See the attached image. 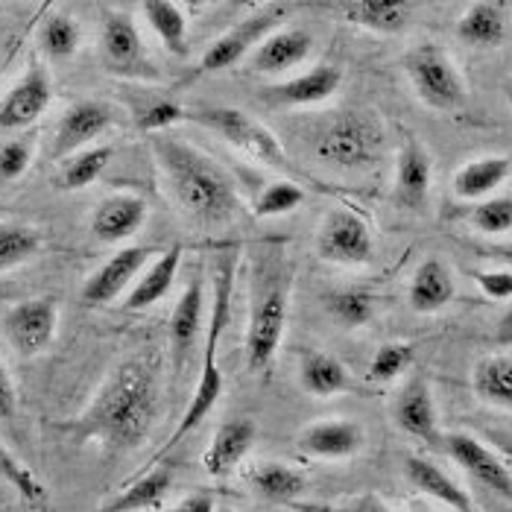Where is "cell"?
Segmentation results:
<instances>
[{
    "label": "cell",
    "mask_w": 512,
    "mask_h": 512,
    "mask_svg": "<svg viewBox=\"0 0 512 512\" xmlns=\"http://www.w3.org/2000/svg\"><path fill=\"white\" fill-rule=\"evenodd\" d=\"M316 158L343 173H363L384 153V126L372 112L346 109L322 123L314 141Z\"/></svg>",
    "instance_id": "obj_5"
},
{
    "label": "cell",
    "mask_w": 512,
    "mask_h": 512,
    "mask_svg": "<svg viewBox=\"0 0 512 512\" xmlns=\"http://www.w3.org/2000/svg\"><path fill=\"white\" fill-rule=\"evenodd\" d=\"M498 343H512V302L510 308L504 311V316H501V322H498Z\"/></svg>",
    "instance_id": "obj_50"
},
{
    "label": "cell",
    "mask_w": 512,
    "mask_h": 512,
    "mask_svg": "<svg viewBox=\"0 0 512 512\" xmlns=\"http://www.w3.org/2000/svg\"><path fill=\"white\" fill-rule=\"evenodd\" d=\"M299 387L314 398H334L352 390V375L334 355L305 352L299 360Z\"/></svg>",
    "instance_id": "obj_30"
},
{
    "label": "cell",
    "mask_w": 512,
    "mask_h": 512,
    "mask_svg": "<svg viewBox=\"0 0 512 512\" xmlns=\"http://www.w3.org/2000/svg\"><path fill=\"white\" fill-rule=\"evenodd\" d=\"M431 182H434V164L428 150L416 138H407L395 161V199L404 208L419 211L431 197Z\"/></svg>",
    "instance_id": "obj_23"
},
{
    "label": "cell",
    "mask_w": 512,
    "mask_h": 512,
    "mask_svg": "<svg viewBox=\"0 0 512 512\" xmlns=\"http://www.w3.org/2000/svg\"><path fill=\"white\" fill-rule=\"evenodd\" d=\"M507 30L510 12L498 0H477L457 21V39L466 41L469 47H501Z\"/></svg>",
    "instance_id": "obj_28"
},
{
    "label": "cell",
    "mask_w": 512,
    "mask_h": 512,
    "mask_svg": "<svg viewBox=\"0 0 512 512\" xmlns=\"http://www.w3.org/2000/svg\"><path fill=\"white\" fill-rule=\"evenodd\" d=\"M170 512H217V504H214L211 492H194V495L182 498Z\"/></svg>",
    "instance_id": "obj_48"
},
{
    "label": "cell",
    "mask_w": 512,
    "mask_h": 512,
    "mask_svg": "<svg viewBox=\"0 0 512 512\" xmlns=\"http://www.w3.org/2000/svg\"><path fill=\"white\" fill-rule=\"evenodd\" d=\"M153 156L161 167L170 197L185 217L205 229H217L229 226L240 214V197L232 176L194 144L170 132L153 135Z\"/></svg>",
    "instance_id": "obj_2"
},
{
    "label": "cell",
    "mask_w": 512,
    "mask_h": 512,
    "mask_svg": "<svg viewBox=\"0 0 512 512\" xmlns=\"http://www.w3.org/2000/svg\"><path fill=\"white\" fill-rule=\"evenodd\" d=\"M340 85H343V71L337 65L319 62L314 68L273 85L270 100L284 109H308L331 100L340 91Z\"/></svg>",
    "instance_id": "obj_19"
},
{
    "label": "cell",
    "mask_w": 512,
    "mask_h": 512,
    "mask_svg": "<svg viewBox=\"0 0 512 512\" xmlns=\"http://www.w3.org/2000/svg\"><path fill=\"white\" fill-rule=\"evenodd\" d=\"M41 232L24 223H0V273L21 267L33 255H39Z\"/></svg>",
    "instance_id": "obj_36"
},
{
    "label": "cell",
    "mask_w": 512,
    "mask_h": 512,
    "mask_svg": "<svg viewBox=\"0 0 512 512\" xmlns=\"http://www.w3.org/2000/svg\"><path fill=\"white\" fill-rule=\"evenodd\" d=\"M115 126V112L100 100H79L74 103L53 132L50 158H71L88 150L100 135H106Z\"/></svg>",
    "instance_id": "obj_14"
},
{
    "label": "cell",
    "mask_w": 512,
    "mask_h": 512,
    "mask_svg": "<svg viewBox=\"0 0 512 512\" xmlns=\"http://www.w3.org/2000/svg\"><path fill=\"white\" fill-rule=\"evenodd\" d=\"M50 103H53V79L44 65L33 62L24 71V77L18 79L0 100V129L18 132V129L33 126L50 109Z\"/></svg>",
    "instance_id": "obj_15"
},
{
    "label": "cell",
    "mask_w": 512,
    "mask_h": 512,
    "mask_svg": "<svg viewBox=\"0 0 512 512\" xmlns=\"http://www.w3.org/2000/svg\"><path fill=\"white\" fill-rule=\"evenodd\" d=\"M287 6H264L258 12H252L249 18H243L240 24H235L229 33H223L220 39H214L208 44V50L199 59V74H223L229 68H235L240 59L252 56L255 47L267 39L270 33L278 30V21L284 18Z\"/></svg>",
    "instance_id": "obj_10"
},
{
    "label": "cell",
    "mask_w": 512,
    "mask_h": 512,
    "mask_svg": "<svg viewBox=\"0 0 512 512\" xmlns=\"http://www.w3.org/2000/svg\"><path fill=\"white\" fill-rule=\"evenodd\" d=\"M0 480L3 483H9L24 501H30V504H44V498H47V489H44V483H41L36 474L30 472V466H24L12 451H9V445L0 439Z\"/></svg>",
    "instance_id": "obj_40"
},
{
    "label": "cell",
    "mask_w": 512,
    "mask_h": 512,
    "mask_svg": "<svg viewBox=\"0 0 512 512\" xmlns=\"http://www.w3.org/2000/svg\"><path fill=\"white\" fill-rule=\"evenodd\" d=\"M325 308L343 328H360V325H369L375 316V296L366 290L349 287V290L331 293L325 299Z\"/></svg>",
    "instance_id": "obj_38"
},
{
    "label": "cell",
    "mask_w": 512,
    "mask_h": 512,
    "mask_svg": "<svg viewBox=\"0 0 512 512\" xmlns=\"http://www.w3.org/2000/svg\"><path fill=\"white\" fill-rule=\"evenodd\" d=\"M299 451L314 460H349L366 445V431L355 419H319L299 434Z\"/></svg>",
    "instance_id": "obj_17"
},
{
    "label": "cell",
    "mask_w": 512,
    "mask_h": 512,
    "mask_svg": "<svg viewBox=\"0 0 512 512\" xmlns=\"http://www.w3.org/2000/svg\"><path fill=\"white\" fill-rule=\"evenodd\" d=\"M150 30L156 33L161 47L173 56H188V15L185 6L170 3V0H150L141 6Z\"/></svg>",
    "instance_id": "obj_32"
},
{
    "label": "cell",
    "mask_w": 512,
    "mask_h": 512,
    "mask_svg": "<svg viewBox=\"0 0 512 512\" xmlns=\"http://www.w3.org/2000/svg\"><path fill=\"white\" fill-rule=\"evenodd\" d=\"M202 325H205V287L199 278H194L182 290V296L170 314V328H167L170 355H173V363L179 372H185L194 357V349L202 340Z\"/></svg>",
    "instance_id": "obj_16"
},
{
    "label": "cell",
    "mask_w": 512,
    "mask_h": 512,
    "mask_svg": "<svg viewBox=\"0 0 512 512\" xmlns=\"http://www.w3.org/2000/svg\"><path fill=\"white\" fill-rule=\"evenodd\" d=\"M404 74L416 97L434 112H460L469 100V85L454 59L439 44H419L404 56Z\"/></svg>",
    "instance_id": "obj_6"
},
{
    "label": "cell",
    "mask_w": 512,
    "mask_h": 512,
    "mask_svg": "<svg viewBox=\"0 0 512 512\" xmlns=\"http://www.w3.org/2000/svg\"><path fill=\"white\" fill-rule=\"evenodd\" d=\"M474 281L480 293L492 302H512V273L498 267V270H477Z\"/></svg>",
    "instance_id": "obj_45"
},
{
    "label": "cell",
    "mask_w": 512,
    "mask_h": 512,
    "mask_svg": "<svg viewBox=\"0 0 512 512\" xmlns=\"http://www.w3.org/2000/svg\"><path fill=\"white\" fill-rule=\"evenodd\" d=\"M316 255L328 264L363 267L375 258V237L369 223L352 208H334L316 229Z\"/></svg>",
    "instance_id": "obj_8"
},
{
    "label": "cell",
    "mask_w": 512,
    "mask_h": 512,
    "mask_svg": "<svg viewBox=\"0 0 512 512\" xmlns=\"http://www.w3.org/2000/svg\"><path fill=\"white\" fill-rule=\"evenodd\" d=\"M150 217L147 202L138 194H112L91 214V235L100 243H123L135 237Z\"/></svg>",
    "instance_id": "obj_22"
},
{
    "label": "cell",
    "mask_w": 512,
    "mask_h": 512,
    "mask_svg": "<svg viewBox=\"0 0 512 512\" xmlns=\"http://www.w3.org/2000/svg\"><path fill=\"white\" fill-rule=\"evenodd\" d=\"M404 477H407V483L419 495L434 498V501H439V504H445V507H451V510L457 512H474L469 492L451 474L445 472V469H439L436 463H431V460H425V457H407L404 460Z\"/></svg>",
    "instance_id": "obj_26"
},
{
    "label": "cell",
    "mask_w": 512,
    "mask_h": 512,
    "mask_svg": "<svg viewBox=\"0 0 512 512\" xmlns=\"http://www.w3.org/2000/svg\"><path fill=\"white\" fill-rule=\"evenodd\" d=\"M164 360L156 349H141L123 357L106 375L88 407L74 419L53 428L77 445L97 442L109 454L138 451L156 428L164 410Z\"/></svg>",
    "instance_id": "obj_1"
},
{
    "label": "cell",
    "mask_w": 512,
    "mask_h": 512,
    "mask_svg": "<svg viewBox=\"0 0 512 512\" xmlns=\"http://www.w3.org/2000/svg\"><path fill=\"white\" fill-rule=\"evenodd\" d=\"M235 273H237V255H223L217 261V270H214V299H211V314H208V331H205V363H202V372H199L197 390L191 395L179 425L173 436L167 439V448L179 445L185 436H191L197 431L199 425L208 419V413L214 410V404L220 401L223 395V375L217 369V352H220V340H223V331L229 325V308H232V290H235Z\"/></svg>",
    "instance_id": "obj_4"
},
{
    "label": "cell",
    "mask_w": 512,
    "mask_h": 512,
    "mask_svg": "<svg viewBox=\"0 0 512 512\" xmlns=\"http://www.w3.org/2000/svg\"><path fill=\"white\" fill-rule=\"evenodd\" d=\"M510 173L512 161L507 156L474 158L454 173L451 188L466 202H483V199L495 197V191L510 179Z\"/></svg>",
    "instance_id": "obj_29"
},
{
    "label": "cell",
    "mask_w": 512,
    "mask_h": 512,
    "mask_svg": "<svg viewBox=\"0 0 512 512\" xmlns=\"http://www.w3.org/2000/svg\"><path fill=\"white\" fill-rule=\"evenodd\" d=\"M472 226L489 237L512 232V197H489L477 202L472 208Z\"/></svg>",
    "instance_id": "obj_41"
},
{
    "label": "cell",
    "mask_w": 512,
    "mask_h": 512,
    "mask_svg": "<svg viewBox=\"0 0 512 512\" xmlns=\"http://www.w3.org/2000/svg\"><path fill=\"white\" fill-rule=\"evenodd\" d=\"M442 448L474 483H480L492 495L512 504V472L492 448H486L477 436L463 434V431H451L442 436Z\"/></svg>",
    "instance_id": "obj_13"
},
{
    "label": "cell",
    "mask_w": 512,
    "mask_h": 512,
    "mask_svg": "<svg viewBox=\"0 0 512 512\" xmlns=\"http://www.w3.org/2000/svg\"><path fill=\"white\" fill-rule=\"evenodd\" d=\"M100 56H103L106 71L115 77L144 79V82L158 79V65L147 53L138 24L123 12L106 15L103 30H100Z\"/></svg>",
    "instance_id": "obj_9"
},
{
    "label": "cell",
    "mask_w": 512,
    "mask_h": 512,
    "mask_svg": "<svg viewBox=\"0 0 512 512\" xmlns=\"http://www.w3.org/2000/svg\"><path fill=\"white\" fill-rule=\"evenodd\" d=\"M454 296H457V281L445 261L428 258L416 267L407 290V302L416 314H439L454 302Z\"/></svg>",
    "instance_id": "obj_25"
},
{
    "label": "cell",
    "mask_w": 512,
    "mask_h": 512,
    "mask_svg": "<svg viewBox=\"0 0 512 512\" xmlns=\"http://www.w3.org/2000/svg\"><path fill=\"white\" fill-rule=\"evenodd\" d=\"M185 120V109L179 103H170V100H161L156 106H150L141 118H138V126L147 132V135H164L170 126L182 123Z\"/></svg>",
    "instance_id": "obj_44"
},
{
    "label": "cell",
    "mask_w": 512,
    "mask_h": 512,
    "mask_svg": "<svg viewBox=\"0 0 512 512\" xmlns=\"http://www.w3.org/2000/svg\"><path fill=\"white\" fill-rule=\"evenodd\" d=\"M185 120L220 135L226 144H232L243 156L278 167V170H290V161H287V153L276 138V132L270 126H264L258 118L246 115L243 109L208 106V109H197V112H185Z\"/></svg>",
    "instance_id": "obj_7"
},
{
    "label": "cell",
    "mask_w": 512,
    "mask_h": 512,
    "mask_svg": "<svg viewBox=\"0 0 512 512\" xmlns=\"http://www.w3.org/2000/svg\"><path fill=\"white\" fill-rule=\"evenodd\" d=\"M393 416L395 425L407 436H413L419 442H428V445H442L439 425H436L439 416H436L434 393H431V384L422 375L410 378L401 387V393L395 398Z\"/></svg>",
    "instance_id": "obj_18"
},
{
    "label": "cell",
    "mask_w": 512,
    "mask_h": 512,
    "mask_svg": "<svg viewBox=\"0 0 512 512\" xmlns=\"http://www.w3.org/2000/svg\"><path fill=\"white\" fill-rule=\"evenodd\" d=\"M249 477V486L267 498V501H276V504H287V501H296L305 489V474L281 460H264L258 463L252 472L246 474Z\"/></svg>",
    "instance_id": "obj_34"
},
{
    "label": "cell",
    "mask_w": 512,
    "mask_h": 512,
    "mask_svg": "<svg viewBox=\"0 0 512 512\" xmlns=\"http://www.w3.org/2000/svg\"><path fill=\"white\" fill-rule=\"evenodd\" d=\"M33 153H36V141L30 135H21V138L0 144V182L21 179L33 164Z\"/></svg>",
    "instance_id": "obj_43"
},
{
    "label": "cell",
    "mask_w": 512,
    "mask_h": 512,
    "mask_svg": "<svg viewBox=\"0 0 512 512\" xmlns=\"http://www.w3.org/2000/svg\"><path fill=\"white\" fill-rule=\"evenodd\" d=\"M173 466H156L147 474H141L135 483H129L123 492H120L115 501H109L106 507H100L97 512H144L158 507L164 501V495L170 492L173 486Z\"/></svg>",
    "instance_id": "obj_31"
},
{
    "label": "cell",
    "mask_w": 512,
    "mask_h": 512,
    "mask_svg": "<svg viewBox=\"0 0 512 512\" xmlns=\"http://www.w3.org/2000/svg\"><path fill=\"white\" fill-rule=\"evenodd\" d=\"M15 413H18V390L9 369L0 363V425H12Z\"/></svg>",
    "instance_id": "obj_46"
},
{
    "label": "cell",
    "mask_w": 512,
    "mask_h": 512,
    "mask_svg": "<svg viewBox=\"0 0 512 512\" xmlns=\"http://www.w3.org/2000/svg\"><path fill=\"white\" fill-rule=\"evenodd\" d=\"M293 267L278 243H264L252 252L249 270V311H246V366L264 375L276 360L287 314H290Z\"/></svg>",
    "instance_id": "obj_3"
},
{
    "label": "cell",
    "mask_w": 512,
    "mask_h": 512,
    "mask_svg": "<svg viewBox=\"0 0 512 512\" xmlns=\"http://www.w3.org/2000/svg\"><path fill=\"white\" fill-rule=\"evenodd\" d=\"M302 512H393L378 495H360L346 504H331V507H305Z\"/></svg>",
    "instance_id": "obj_47"
},
{
    "label": "cell",
    "mask_w": 512,
    "mask_h": 512,
    "mask_svg": "<svg viewBox=\"0 0 512 512\" xmlns=\"http://www.w3.org/2000/svg\"><path fill=\"white\" fill-rule=\"evenodd\" d=\"M153 249L150 246H123L112 258H106L91 276L82 284V299L88 305H112L120 296H126L132 290V284L138 276L147 270V264L153 261Z\"/></svg>",
    "instance_id": "obj_12"
},
{
    "label": "cell",
    "mask_w": 512,
    "mask_h": 512,
    "mask_svg": "<svg viewBox=\"0 0 512 512\" xmlns=\"http://www.w3.org/2000/svg\"><path fill=\"white\" fill-rule=\"evenodd\" d=\"M182 243H173L170 249H164L153 264H147V270L138 276V281L132 284V290L126 293V302L123 308L126 311H147L158 305L176 284L179 276V267H182Z\"/></svg>",
    "instance_id": "obj_24"
},
{
    "label": "cell",
    "mask_w": 512,
    "mask_h": 512,
    "mask_svg": "<svg viewBox=\"0 0 512 512\" xmlns=\"http://www.w3.org/2000/svg\"><path fill=\"white\" fill-rule=\"evenodd\" d=\"M410 363H413L410 343H384L369 363V378L378 384H390L410 369Z\"/></svg>",
    "instance_id": "obj_42"
},
{
    "label": "cell",
    "mask_w": 512,
    "mask_h": 512,
    "mask_svg": "<svg viewBox=\"0 0 512 512\" xmlns=\"http://www.w3.org/2000/svg\"><path fill=\"white\" fill-rule=\"evenodd\" d=\"M39 41L41 50H44L53 62H65V59H71L79 50L82 30H79V24L71 15L56 12V15H50V18L41 24Z\"/></svg>",
    "instance_id": "obj_37"
},
{
    "label": "cell",
    "mask_w": 512,
    "mask_h": 512,
    "mask_svg": "<svg viewBox=\"0 0 512 512\" xmlns=\"http://www.w3.org/2000/svg\"><path fill=\"white\" fill-rule=\"evenodd\" d=\"M337 9L349 24L369 33H381V36L404 33L413 18V3L407 0H349V3H340Z\"/></svg>",
    "instance_id": "obj_27"
},
{
    "label": "cell",
    "mask_w": 512,
    "mask_h": 512,
    "mask_svg": "<svg viewBox=\"0 0 512 512\" xmlns=\"http://www.w3.org/2000/svg\"><path fill=\"white\" fill-rule=\"evenodd\" d=\"M504 97H507V103L512 106V77L504 82Z\"/></svg>",
    "instance_id": "obj_51"
},
{
    "label": "cell",
    "mask_w": 512,
    "mask_h": 512,
    "mask_svg": "<svg viewBox=\"0 0 512 512\" xmlns=\"http://www.w3.org/2000/svg\"><path fill=\"white\" fill-rule=\"evenodd\" d=\"M112 156H115V150L106 147V144L88 147V150H82L77 156H71L65 161L62 173H59V188L62 191H82V188L94 185L103 176V170L109 167Z\"/></svg>",
    "instance_id": "obj_35"
},
{
    "label": "cell",
    "mask_w": 512,
    "mask_h": 512,
    "mask_svg": "<svg viewBox=\"0 0 512 512\" xmlns=\"http://www.w3.org/2000/svg\"><path fill=\"white\" fill-rule=\"evenodd\" d=\"M314 50V36L302 27H281L261 41L252 53V71L264 77L287 74L308 62Z\"/></svg>",
    "instance_id": "obj_20"
},
{
    "label": "cell",
    "mask_w": 512,
    "mask_h": 512,
    "mask_svg": "<svg viewBox=\"0 0 512 512\" xmlns=\"http://www.w3.org/2000/svg\"><path fill=\"white\" fill-rule=\"evenodd\" d=\"M59 328V302L53 296H36L12 305L3 314V337L21 357H36L50 349Z\"/></svg>",
    "instance_id": "obj_11"
},
{
    "label": "cell",
    "mask_w": 512,
    "mask_h": 512,
    "mask_svg": "<svg viewBox=\"0 0 512 512\" xmlns=\"http://www.w3.org/2000/svg\"><path fill=\"white\" fill-rule=\"evenodd\" d=\"M489 258H495L504 270H510L512 273V240L510 243H501V246H492V249H489Z\"/></svg>",
    "instance_id": "obj_49"
},
{
    "label": "cell",
    "mask_w": 512,
    "mask_h": 512,
    "mask_svg": "<svg viewBox=\"0 0 512 512\" xmlns=\"http://www.w3.org/2000/svg\"><path fill=\"white\" fill-rule=\"evenodd\" d=\"M302 202H305L302 185H296L290 179H276V182H267L255 194L252 211H255V217H284V214H293Z\"/></svg>",
    "instance_id": "obj_39"
},
{
    "label": "cell",
    "mask_w": 512,
    "mask_h": 512,
    "mask_svg": "<svg viewBox=\"0 0 512 512\" xmlns=\"http://www.w3.org/2000/svg\"><path fill=\"white\" fill-rule=\"evenodd\" d=\"M258 439V425L252 419H232L226 425L217 428V434L211 436L205 454H202V469L208 477H229L235 469L249 457V451L255 448Z\"/></svg>",
    "instance_id": "obj_21"
},
{
    "label": "cell",
    "mask_w": 512,
    "mask_h": 512,
    "mask_svg": "<svg viewBox=\"0 0 512 512\" xmlns=\"http://www.w3.org/2000/svg\"><path fill=\"white\" fill-rule=\"evenodd\" d=\"M472 390L480 401L512 410V357H480L472 369Z\"/></svg>",
    "instance_id": "obj_33"
}]
</instances>
